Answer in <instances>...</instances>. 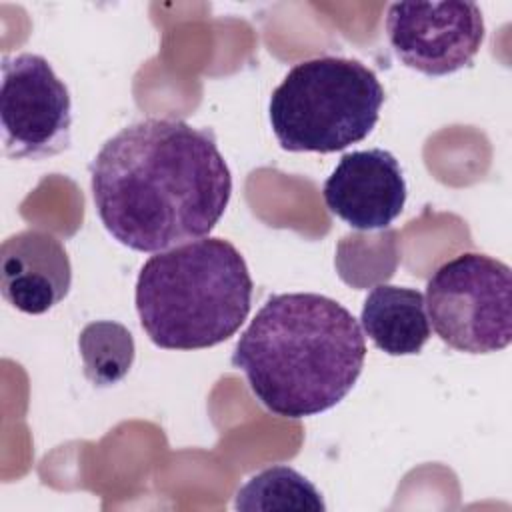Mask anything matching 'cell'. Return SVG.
<instances>
[{
	"label": "cell",
	"mask_w": 512,
	"mask_h": 512,
	"mask_svg": "<svg viewBox=\"0 0 512 512\" xmlns=\"http://www.w3.org/2000/svg\"><path fill=\"white\" fill-rule=\"evenodd\" d=\"M386 34L402 64L426 76H446L476 58L484 18L474 2H396L386 14Z\"/></svg>",
	"instance_id": "obj_7"
},
{
	"label": "cell",
	"mask_w": 512,
	"mask_h": 512,
	"mask_svg": "<svg viewBox=\"0 0 512 512\" xmlns=\"http://www.w3.org/2000/svg\"><path fill=\"white\" fill-rule=\"evenodd\" d=\"M72 284V264L58 238L22 230L0 246V290L24 314H44L62 302Z\"/></svg>",
	"instance_id": "obj_9"
},
{
	"label": "cell",
	"mask_w": 512,
	"mask_h": 512,
	"mask_svg": "<svg viewBox=\"0 0 512 512\" xmlns=\"http://www.w3.org/2000/svg\"><path fill=\"white\" fill-rule=\"evenodd\" d=\"M2 148L14 160H42L70 146L72 100L40 54L2 58Z\"/></svg>",
	"instance_id": "obj_6"
},
{
	"label": "cell",
	"mask_w": 512,
	"mask_h": 512,
	"mask_svg": "<svg viewBox=\"0 0 512 512\" xmlns=\"http://www.w3.org/2000/svg\"><path fill=\"white\" fill-rule=\"evenodd\" d=\"M360 322L374 346L390 356L418 354L430 338L424 294L416 288L374 286L362 304Z\"/></svg>",
	"instance_id": "obj_10"
},
{
	"label": "cell",
	"mask_w": 512,
	"mask_h": 512,
	"mask_svg": "<svg viewBox=\"0 0 512 512\" xmlns=\"http://www.w3.org/2000/svg\"><path fill=\"white\" fill-rule=\"evenodd\" d=\"M78 350L84 376L98 388L120 382L132 368L136 346L130 330L114 320H96L82 328Z\"/></svg>",
	"instance_id": "obj_12"
},
{
	"label": "cell",
	"mask_w": 512,
	"mask_h": 512,
	"mask_svg": "<svg viewBox=\"0 0 512 512\" xmlns=\"http://www.w3.org/2000/svg\"><path fill=\"white\" fill-rule=\"evenodd\" d=\"M326 208L356 230L388 228L404 210L406 180L394 154L382 148L340 158L322 188Z\"/></svg>",
	"instance_id": "obj_8"
},
{
	"label": "cell",
	"mask_w": 512,
	"mask_h": 512,
	"mask_svg": "<svg viewBox=\"0 0 512 512\" xmlns=\"http://www.w3.org/2000/svg\"><path fill=\"white\" fill-rule=\"evenodd\" d=\"M382 104L374 70L354 58L320 56L290 68L270 96L268 116L284 150L330 154L364 140Z\"/></svg>",
	"instance_id": "obj_4"
},
{
	"label": "cell",
	"mask_w": 512,
	"mask_h": 512,
	"mask_svg": "<svg viewBox=\"0 0 512 512\" xmlns=\"http://www.w3.org/2000/svg\"><path fill=\"white\" fill-rule=\"evenodd\" d=\"M236 510H292L324 512L326 504L318 488L298 470L276 464L252 476L234 500Z\"/></svg>",
	"instance_id": "obj_11"
},
{
	"label": "cell",
	"mask_w": 512,
	"mask_h": 512,
	"mask_svg": "<svg viewBox=\"0 0 512 512\" xmlns=\"http://www.w3.org/2000/svg\"><path fill=\"white\" fill-rule=\"evenodd\" d=\"M424 304L434 332L454 350L490 354L512 340V272L488 254L464 252L438 266Z\"/></svg>",
	"instance_id": "obj_5"
},
{
	"label": "cell",
	"mask_w": 512,
	"mask_h": 512,
	"mask_svg": "<svg viewBox=\"0 0 512 512\" xmlns=\"http://www.w3.org/2000/svg\"><path fill=\"white\" fill-rule=\"evenodd\" d=\"M254 282L236 246L198 238L154 252L136 280V310L148 338L166 350L212 348L238 332Z\"/></svg>",
	"instance_id": "obj_3"
},
{
	"label": "cell",
	"mask_w": 512,
	"mask_h": 512,
	"mask_svg": "<svg viewBox=\"0 0 512 512\" xmlns=\"http://www.w3.org/2000/svg\"><path fill=\"white\" fill-rule=\"evenodd\" d=\"M92 198L104 228L138 252L204 238L232 194L216 138L176 118H146L102 144L90 164Z\"/></svg>",
	"instance_id": "obj_1"
},
{
	"label": "cell",
	"mask_w": 512,
	"mask_h": 512,
	"mask_svg": "<svg viewBox=\"0 0 512 512\" xmlns=\"http://www.w3.org/2000/svg\"><path fill=\"white\" fill-rule=\"evenodd\" d=\"M366 358L358 320L314 292L270 296L240 334L232 366L272 414L306 418L336 406L356 384Z\"/></svg>",
	"instance_id": "obj_2"
}]
</instances>
